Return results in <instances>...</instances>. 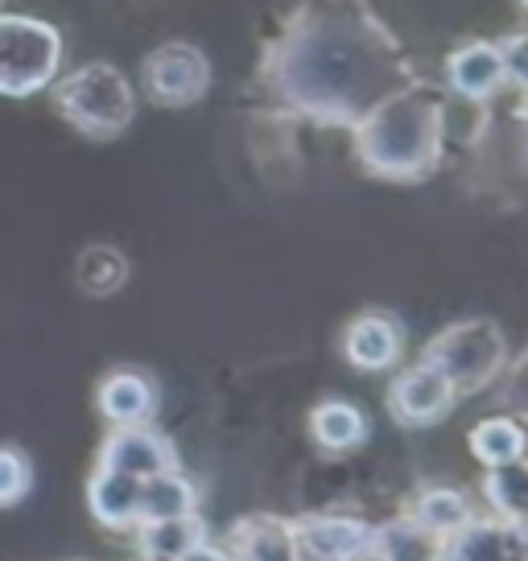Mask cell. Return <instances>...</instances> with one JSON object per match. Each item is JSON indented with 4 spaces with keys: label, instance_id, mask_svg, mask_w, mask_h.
Segmentation results:
<instances>
[{
    "label": "cell",
    "instance_id": "cell-1",
    "mask_svg": "<svg viewBox=\"0 0 528 561\" xmlns=\"http://www.w3.org/2000/svg\"><path fill=\"white\" fill-rule=\"evenodd\" d=\"M359 153L376 174H425L438 153V107L422 95H401L380 104L359 128Z\"/></svg>",
    "mask_w": 528,
    "mask_h": 561
},
{
    "label": "cell",
    "instance_id": "cell-2",
    "mask_svg": "<svg viewBox=\"0 0 528 561\" xmlns=\"http://www.w3.org/2000/svg\"><path fill=\"white\" fill-rule=\"evenodd\" d=\"M429 368H438L455 392H479L487 388L504 368V334L487 318H471V322H458L450 331H441L429 347L425 359Z\"/></svg>",
    "mask_w": 528,
    "mask_h": 561
},
{
    "label": "cell",
    "instance_id": "cell-3",
    "mask_svg": "<svg viewBox=\"0 0 528 561\" xmlns=\"http://www.w3.org/2000/svg\"><path fill=\"white\" fill-rule=\"evenodd\" d=\"M58 104L83 133H95V137H112L133 121V91L120 70L104 62L71 75L58 91Z\"/></svg>",
    "mask_w": 528,
    "mask_h": 561
},
{
    "label": "cell",
    "instance_id": "cell-4",
    "mask_svg": "<svg viewBox=\"0 0 528 561\" xmlns=\"http://www.w3.org/2000/svg\"><path fill=\"white\" fill-rule=\"evenodd\" d=\"M62 42L50 25L30 18H0V91L25 95L50 83Z\"/></svg>",
    "mask_w": 528,
    "mask_h": 561
},
{
    "label": "cell",
    "instance_id": "cell-5",
    "mask_svg": "<svg viewBox=\"0 0 528 561\" xmlns=\"http://www.w3.org/2000/svg\"><path fill=\"white\" fill-rule=\"evenodd\" d=\"M298 561H368L371 525L359 516H306L294 520Z\"/></svg>",
    "mask_w": 528,
    "mask_h": 561
},
{
    "label": "cell",
    "instance_id": "cell-6",
    "mask_svg": "<svg viewBox=\"0 0 528 561\" xmlns=\"http://www.w3.org/2000/svg\"><path fill=\"white\" fill-rule=\"evenodd\" d=\"M446 561H528L525 520L504 516H471L446 541Z\"/></svg>",
    "mask_w": 528,
    "mask_h": 561
},
{
    "label": "cell",
    "instance_id": "cell-7",
    "mask_svg": "<svg viewBox=\"0 0 528 561\" xmlns=\"http://www.w3.org/2000/svg\"><path fill=\"white\" fill-rule=\"evenodd\" d=\"M455 388L450 380L441 376L438 368H429V364H417V368H409L397 385H392V413L409 425H429V421H441L450 409H455Z\"/></svg>",
    "mask_w": 528,
    "mask_h": 561
},
{
    "label": "cell",
    "instance_id": "cell-8",
    "mask_svg": "<svg viewBox=\"0 0 528 561\" xmlns=\"http://www.w3.org/2000/svg\"><path fill=\"white\" fill-rule=\"evenodd\" d=\"M100 467L149 479V474H161L174 467V450H170V442L161 438L158 430H149V425H116V434L104 442Z\"/></svg>",
    "mask_w": 528,
    "mask_h": 561
},
{
    "label": "cell",
    "instance_id": "cell-9",
    "mask_svg": "<svg viewBox=\"0 0 528 561\" xmlns=\"http://www.w3.org/2000/svg\"><path fill=\"white\" fill-rule=\"evenodd\" d=\"M141 483L137 474L112 471V467H95L88 483L91 516L112 533H128L141 525Z\"/></svg>",
    "mask_w": 528,
    "mask_h": 561
},
{
    "label": "cell",
    "instance_id": "cell-10",
    "mask_svg": "<svg viewBox=\"0 0 528 561\" xmlns=\"http://www.w3.org/2000/svg\"><path fill=\"white\" fill-rule=\"evenodd\" d=\"M149 88L161 104H191L207 88V62L191 46H165L149 58Z\"/></svg>",
    "mask_w": 528,
    "mask_h": 561
},
{
    "label": "cell",
    "instance_id": "cell-11",
    "mask_svg": "<svg viewBox=\"0 0 528 561\" xmlns=\"http://www.w3.org/2000/svg\"><path fill=\"white\" fill-rule=\"evenodd\" d=\"M231 561H298L294 525L273 516H248L228 537Z\"/></svg>",
    "mask_w": 528,
    "mask_h": 561
},
{
    "label": "cell",
    "instance_id": "cell-12",
    "mask_svg": "<svg viewBox=\"0 0 528 561\" xmlns=\"http://www.w3.org/2000/svg\"><path fill=\"white\" fill-rule=\"evenodd\" d=\"M343 351L359 371H384L401 355V327L384 314L355 318L343 334Z\"/></svg>",
    "mask_w": 528,
    "mask_h": 561
},
{
    "label": "cell",
    "instance_id": "cell-13",
    "mask_svg": "<svg viewBox=\"0 0 528 561\" xmlns=\"http://www.w3.org/2000/svg\"><path fill=\"white\" fill-rule=\"evenodd\" d=\"M368 561H446V541L409 516L388 520V525L371 528Z\"/></svg>",
    "mask_w": 528,
    "mask_h": 561
},
{
    "label": "cell",
    "instance_id": "cell-14",
    "mask_svg": "<svg viewBox=\"0 0 528 561\" xmlns=\"http://www.w3.org/2000/svg\"><path fill=\"white\" fill-rule=\"evenodd\" d=\"M153 409H158V388L141 371H116L100 388V413L112 425H149Z\"/></svg>",
    "mask_w": 528,
    "mask_h": 561
},
{
    "label": "cell",
    "instance_id": "cell-15",
    "mask_svg": "<svg viewBox=\"0 0 528 561\" xmlns=\"http://www.w3.org/2000/svg\"><path fill=\"white\" fill-rule=\"evenodd\" d=\"M137 533V549L145 553V561H182L191 549L207 541V528L194 516H174V520H141L133 528Z\"/></svg>",
    "mask_w": 528,
    "mask_h": 561
},
{
    "label": "cell",
    "instance_id": "cell-16",
    "mask_svg": "<svg viewBox=\"0 0 528 561\" xmlns=\"http://www.w3.org/2000/svg\"><path fill=\"white\" fill-rule=\"evenodd\" d=\"M198 491L186 474L174 467L161 474H149L141 483V520H174V516H194Z\"/></svg>",
    "mask_w": 528,
    "mask_h": 561
},
{
    "label": "cell",
    "instance_id": "cell-17",
    "mask_svg": "<svg viewBox=\"0 0 528 561\" xmlns=\"http://www.w3.org/2000/svg\"><path fill=\"white\" fill-rule=\"evenodd\" d=\"M471 516H475V512H471V504H467V495H462V491H450V488L422 491V495L413 500V512H409V520H417V525L429 528V533L441 537V541H450Z\"/></svg>",
    "mask_w": 528,
    "mask_h": 561
},
{
    "label": "cell",
    "instance_id": "cell-18",
    "mask_svg": "<svg viewBox=\"0 0 528 561\" xmlns=\"http://www.w3.org/2000/svg\"><path fill=\"white\" fill-rule=\"evenodd\" d=\"M471 455L492 471V467H508L525 458V430L512 417H487L471 430Z\"/></svg>",
    "mask_w": 528,
    "mask_h": 561
},
{
    "label": "cell",
    "instance_id": "cell-19",
    "mask_svg": "<svg viewBox=\"0 0 528 561\" xmlns=\"http://www.w3.org/2000/svg\"><path fill=\"white\" fill-rule=\"evenodd\" d=\"M310 430H314L318 446H326V450H355L359 442L368 438V421L347 401L318 404L314 417H310Z\"/></svg>",
    "mask_w": 528,
    "mask_h": 561
},
{
    "label": "cell",
    "instance_id": "cell-20",
    "mask_svg": "<svg viewBox=\"0 0 528 561\" xmlns=\"http://www.w3.org/2000/svg\"><path fill=\"white\" fill-rule=\"evenodd\" d=\"M500 79H504V50H495V46H471L450 58V83L471 100L487 95Z\"/></svg>",
    "mask_w": 528,
    "mask_h": 561
},
{
    "label": "cell",
    "instance_id": "cell-21",
    "mask_svg": "<svg viewBox=\"0 0 528 561\" xmlns=\"http://www.w3.org/2000/svg\"><path fill=\"white\" fill-rule=\"evenodd\" d=\"M483 495L495 508V516L504 520H525L528 508V474L520 462H508V467H492L487 479H483Z\"/></svg>",
    "mask_w": 528,
    "mask_h": 561
},
{
    "label": "cell",
    "instance_id": "cell-22",
    "mask_svg": "<svg viewBox=\"0 0 528 561\" xmlns=\"http://www.w3.org/2000/svg\"><path fill=\"white\" fill-rule=\"evenodd\" d=\"M124 273L128 268H124L120 252H112V248H88L83 261H79V285L88 294H112V289H120Z\"/></svg>",
    "mask_w": 528,
    "mask_h": 561
},
{
    "label": "cell",
    "instance_id": "cell-23",
    "mask_svg": "<svg viewBox=\"0 0 528 561\" xmlns=\"http://www.w3.org/2000/svg\"><path fill=\"white\" fill-rule=\"evenodd\" d=\"M34 488V467L30 458L13 450V446H0V508H13L21 504Z\"/></svg>",
    "mask_w": 528,
    "mask_h": 561
},
{
    "label": "cell",
    "instance_id": "cell-24",
    "mask_svg": "<svg viewBox=\"0 0 528 561\" xmlns=\"http://www.w3.org/2000/svg\"><path fill=\"white\" fill-rule=\"evenodd\" d=\"M182 561H231V553L228 549H219V545H198V549H191V553H186V558Z\"/></svg>",
    "mask_w": 528,
    "mask_h": 561
}]
</instances>
